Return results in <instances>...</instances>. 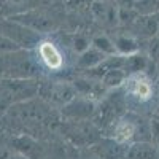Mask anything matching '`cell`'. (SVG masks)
<instances>
[{
    "label": "cell",
    "instance_id": "6da1fadb",
    "mask_svg": "<svg viewBox=\"0 0 159 159\" xmlns=\"http://www.w3.org/2000/svg\"><path fill=\"white\" fill-rule=\"evenodd\" d=\"M124 92L130 103L147 105L154 97V84L145 73H134L127 78Z\"/></svg>",
    "mask_w": 159,
    "mask_h": 159
},
{
    "label": "cell",
    "instance_id": "7a4b0ae2",
    "mask_svg": "<svg viewBox=\"0 0 159 159\" xmlns=\"http://www.w3.org/2000/svg\"><path fill=\"white\" fill-rule=\"evenodd\" d=\"M37 54L42 67L49 73H62L67 69V57L64 51L51 40H43L38 43Z\"/></svg>",
    "mask_w": 159,
    "mask_h": 159
},
{
    "label": "cell",
    "instance_id": "3957f363",
    "mask_svg": "<svg viewBox=\"0 0 159 159\" xmlns=\"http://www.w3.org/2000/svg\"><path fill=\"white\" fill-rule=\"evenodd\" d=\"M135 134V126L130 121H126V119H121L116 126H115V132H113V139L118 143H127L132 140Z\"/></svg>",
    "mask_w": 159,
    "mask_h": 159
}]
</instances>
